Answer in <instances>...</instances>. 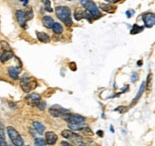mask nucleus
<instances>
[{"instance_id": "nucleus-3", "label": "nucleus", "mask_w": 155, "mask_h": 146, "mask_svg": "<svg viewBox=\"0 0 155 146\" xmlns=\"http://www.w3.org/2000/svg\"><path fill=\"white\" fill-rule=\"evenodd\" d=\"M81 5L86 9L87 12H89L91 14L93 19H98L101 17V12H99V9L93 0H81Z\"/></svg>"}, {"instance_id": "nucleus-37", "label": "nucleus", "mask_w": 155, "mask_h": 146, "mask_svg": "<svg viewBox=\"0 0 155 146\" xmlns=\"http://www.w3.org/2000/svg\"><path fill=\"white\" fill-rule=\"evenodd\" d=\"M20 1L23 2V5H24V6H27V4H28V2H29V0H20Z\"/></svg>"}, {"instance_id": "nucleus-23", "label": "nucleus", "mask_w": 155, "mask_h": 146, "mask_svg": "<svg viewBox=\"0 0 155 146\" xmlns=\"http://www.w3.org/2000/svg\"><path fill=\"white\" fill-rule=\"evenodd\" d=\"M143 30H144V27H140L138 25H134L132 27V28H131V31H130V33H131V34H137V33L143 31Z\"/></svg>"}, {"instance_id": "nucleus-21", "label": "nucleus", "mask_w": 155, "mask_h": 146, "mask_svg": "<svg viewBox=\"0 0 155 146\" xmlns=\"http://www.w3.org/2000/svg\"><path fill=\"white\" fill-rule=\"evenodd\" d=\"M100 9H102L104 12H111L114 11V7H112L111 5H107V4H100L99 5Z\"/></svg>"}, {"instance_id": "nucleus-33", "label": "nucleus", "mask_w": 155, "mask_h": 146, "mask_svg": "<svg viewBox=\"0 0 155 146\" xmlns=\"http://www.w3.org/2000/svg\"><path fill=\"white\" fill-rule=\"evenodd\" d=\"M133 13H134V11H131V9H130V11H127V12H126V15H127V17L130 18L132 16Z\"/></svg>"}, {"instance_id": "nucleus-35", "label": "nucleus", "mask_w": 155, "mask_h": 146, "mask_svg": "<svg viewBox=\"0 0 155 146\" xmlns=\"http://www.w3.org/2000/svg\"><path fill=\"white\" fill-rule=\"evenodd\" d=\"M97 135L99 136V137H103V136H104V132H103V131L99 130V131H97Z\"/></svg>"}, {"instance_id": "nucleus-7", "label": "nucleus", "mask_w": 155, "mask_h": 146, "mask_svg": "<svg viewBox=\"0 0 155 146\" xmlns=\"http://www.w3.org/2000/svg\"><path fill=\"white\" fill-rule=\"evenodd\" d=\"M49 113L52 117H54V118H58V117H63L65 114L69 113V110L63 108L62 106L58 105V104H55V105L51 106V108L49 110Z\"/></svg>"}, {"instance_id": "nucleus-12", "label": "nucleus", "mask_w": 155, "mask_h": 146, "mask_svg": "<svg viewBox=\"0 0 155 146\" xmlns=\"http://www.w3.org/2000/svg\"><path fill=\"white\" fill-rule=\"evenodd\" d=\"M20 71H21L20 66L19 67L11 66V67H9V69H8L9 75L12 80H18L19 79V74H20Z\"/></svg>"}, {"instance_id": "nucleus-22", "label": "nucleus", "mask_w": 155, "mask_h": 146, "mask_svg": "<svg viewBox=\"0 0 155 146\" xmlns=\"http://www.w3.org/2000/svg\"><path fill=\"white\" fill-rule=\"evenodd\" d=\"M85 126H88L87 124H84L83 123H74V124H69V127L71 129H72L73 131H80L83 127H85Z\"/></svg>"}, {"instance_id": "nucleus-10", "label": "nucleus", "mask_w": 155, "mask_h": 146, "mask_svg": "<svg viewBox=\"0 0 155 146\" xmlns=\"http://www.w3.org/2000/svg\"><path fill=\"white\" fill-rule=\"evenodd\" d=\"M26 101H28L29 104L31 105H37L41 101V96L39 94L36 93H32V94H29L26 97Z\"/></svg>"}, {"instance_id": "nucleus-5", "label": "nucleus", "mask_w": 155, "mask_h": 146, "mask_svg": "<svg viewBox=\"0 0 155 146\" xmlns=\"http://www.w3.org/2000/svg\"><path fill=\"white\" fill-rule=\"evenodd\" d=\"M36 85H37L36 81L35 79H32V77L25 76V77H23L20 81L21 88L24 92H26V93H29V92L33 90L36 87Z\"/></svg>"}, {"instance_id": "nucleus-25", "label": "nucleus", "mask_w": 155, "mask_h": 146, "mask_svg": "<svg viewBox=\"0 0 155 146\" xmlns=\"http://www.w3.org/2000/svg\"><path fill=\"white\" fill-rule=\"evenodd\" d=\"M0 47L2 48V50L4 51H8V50H11V47H10V45L5 41H2L0 42Z\"/></svg>"}, {"instance_id": "nucleus-20", "label": "nucleus", "mask_w": 155, "mask_h": 146, "mask_svg": "<svg viewBox=\"0 0 155 146\" xmlns=\"http://www.w3.org/2000/svg\"><path fill=\"white\" fill-rule=\"evenodd\" d=\"M74 18L75 20L80 21L83 18H85V11H81V9H76L74 12Z\"/></svg>"}, {"instance_id": "nucleus-4", "label": "nucleus", "mask_w": 155, "mask_h": 146, "mask_svg": "<svg viewBox=\"0 0 155 146\" xmlns=\"http://www.w3.org/2000/svg\"><path fill=\"white\" fill-rule=\"evenodd\" d=\"M7 134L14 146H24V140L15 128H13L12 126H8Z\"/></svg>"}, {"instance_id": "nucleus-39", "label": "nucleus", "mask_w": 155, "mask_h": 146, "mask_svg": "<svg viewBox=\"0 0 155 146\" xmlns=\"http://www.w3.org/2000/svg\"><path fill=\"white\" fill-rule=\"evenodd\" d=\"M110 131H111V132H114V130H113V128H112V126H111V127H110Z\"/></svg>"}, {"instance_id": "nucleus-9", "label": "nucleus", "mask_w": 155, "mask_h": 146, "mask_svg": "<svg viewBox=\"0 0 155 146\" xmlns=\"http://www.w3.org/2000/svg\"><path fill=\"white\" fill-rule=\"evenodd\" d=\"M15 15H16V19H17V22L19 23V25H20L23 28H27L28 19L26 16V12L18 9V11H16V12H15Z\"/></svg>"}, {"instance_id": "nucleus-32", "label": "nucleus", "mask_w": 155, "mask_h": 146, "mask_svg": "<svg viewBox=\"0 0 155 146\" xmlns=\"http://www.w3.org/2000/svg\"><path fill=\"white\" fill-rule=\"evenodd\" d=\"M41 1L45 4V8H47V7H51V0H41Z\"/></svg>"}, {"instance_id": "nucleus-1", "label": "nucleus", "mask_w": 155, "mask_h": 146, "mask_svg": "<svg viewBox=\"0 0 155 146\" xmlns=\"http://www.w3.org/2000/svg\"><path fill=\"white\" fill-rule=\"evenodd\" d=\"M55 13L56 16L59 20H61L63 23L68 27L72 26V18H71V12L70 8L65 6H58L55 8Z\"/></svg>"}, {"instance_id": "nucleus-24", "label": "nucleus", "mask_w": 155, "mask_h": 146, "mask_svg": "<svg viewBox=\"0 0 155 146\" xmlns=\"http://www.w3.org/2000/svg\"><path fill=\"white\" fill-rule=\"evenodd\" d=\"M80 131H81L82 134L87 135V136H93V132L91 131V129L89 127V126H85V127H83Z\"/></svg>"}, {"instance_id": "nucleus-13", "label": "nucleus", "mask_w": 155, "mask_h": 146, "mask_svg": "<svg viewBox=\"0 0 155 146\" xmlns=\"http://www.w3.org/2000/svg\"><path fill=\"white\" fill-rule=\"evenodd\" d=\"M13 57V53L12 50H8V51H3L2 54L0 55V62L2 64H5L8 61H10Z\"/></svg>"}, {"instance_id": "nucleus-8", "label": "nucleus", "mask_w": 155, "mask_h": 146, "mask_svg": "<svg viewBox=\"0 0 155 146\" xmlns=\"http://www.w3.org/2000/svg\"><path fill=\"white\" fill-rule=\"evenodd\" d=\"M143 21L146 28H152L155 25V14L152 12H147L143 14Z\"/></svg>"}, {"instance_id": "nucleus-16", "label": "nucleus", "mask_w": 155, "mask_h": 146, "mask_svg": "<svg viewBox=\"0 0 155 146\" xmlns=\"http://www.w3.org/2000/svg\"><path fill=\"white\" fill-rule=\"evenodd\" d=\"M42 23L46 28H51L53 24H54V21L51 16H44L42 18Z\"/></svg>"}, {"instance_id": "nucleus-15", "label": "nucleus", "mask_w": 155, "mask_h": 146, "mask_svg": "<svg viewBox=\"0 0 155 146\" xmlns=\"http://www.w3.org/2000/svg\"><path fill=\"white\" fill-rule=\"evenodd\" d=\"M36 35H37V39L42 43H49L51 41V37L47 34L45 32H42V31H37L36 32Z\"/></svg>"}, {"instance_id": "nucleus-11", "label": "nucleus", "mask_w": 155, "mask_h": 146, "mask_svg": "<svg viewBox=\"0 0 155 146\" xmlns=\"http://www.w3.org/2000/svg\"><path fill=\"white\" fill-rule=\"evenodd\" d=\"M45 140H46V143L47 144H49V145H54L57 142V135L54 133V132H52V131H49V132H47L45 134Z\"/></svg>"}, {"instance_id": "nucleus-14", "label": "nucleus", "mask_w": 155, "mask_h": 146, "mask_svg": "<svg viewBox=\"0 0 155 146\" xmlns=\"http://www.w3.org/2000/svg\"><path fill=\"white\" fill-rule=\"evenodd\" d=\"M145 87H146V82H142V85H141V86H140L139 91H138V93H137L136 97H135V98L133 99V101H131V106H133V105L136 104V103L139 101V99L141 98V96L143 95L144 91H145Z\"/></svg>"}, {"instance_id": "nucleus-2", "label": "nucleus", "mask_w": 155, "mask_h": 146, "mask_svg": "<svg viewBox=\"0 0 155 146\" xmlns=\"http://www.w3.org/2000/svg\"><path fill=\"white\" fill-rule=\"evenodd\" d=\"M61 135L66 139L71 142L75 146H85L86 145V140L83 138H82L80 135L75 134L74 132H72V131H71V130H64V131H62Z\"/></svg>"}, {"instance_id": "nucleus-29", "label": "nucleus", "mask_w": 155, "mask_h": 146, "mask_svg": "<svg viewBox=\"0 0 155 146\" xmlns=\"http://www.w3.org/2000/svg\"><path fill=\"white\" fill-rule=\"evenodd\" d=\"M127 110H128V107H126V106H119V107L115 109V111H118L120 113H125Z\"/></svg>"}, {"instance_id": "nucleus-27", "label": "nucleus", "mask_w": 155, "mask_h": 146, "mask_svg": "<svg viewBox=\"0 0 155 146\" xmlns=\"http://www.w3.org/2000/svg\"><path fill=\"white\" fill-rule=\"evenodd\" d=\"M151 81H152V74L151 73H149L148 76V82H147V88L148 89H151Z\"/></svg>"}, {"instance_id": "nucleus-36", "label": "nucleus", "mask_w": 155, "mask_h": 146, "mask_svg": "<svg viewBox=\"0 0 155 146\" xmlns=\"http://www.w3.org/2000/svg\"><path fill=\"white\" fill-rule=\"evenodd\" d=\"M107 2H109V3H111V4H114L118 1V0H106Z\"/></svg>"}, {"instance_id": "nucleus-31", "label": "nucleus", "mask_w": 155, "mask_h": 146, "mask_svg": "<svg viewBox=\"0 0 155 146\" xmlns=\"http://www.w3.org/2000/svg\"><path fill=\"white\" fill-rule=\"evenodd\" d=\"M138 79V74H137V72H132V75H131V82H135L137 81Z\"/></svg>"}, {"instance_id": "nucleus-26", "label": "nucleus", "mask_w": 155, "mask_h": 146, "mask_svg": "<svg viewBox=\"0 0 155 146\" xmlns=\"http://www.w3.org/2000/svg\"><path fill=\"white\" fill-rule=\"evenodd\" d=\"M35 146H46V140L43 139H35Z\"/></svg>"}, {"instance_id": "nucleus-18", "label": "nucleus", "mask_w": 155, "mask_h": 146, "mask_svg": "<svg viewBox=\"0 0 155 146\" xmlns=\"http://www.w3.org/2000/svg\"><path fill=\"white\" fill-rule=\"evenodd\" d=\"M0 146H8L6 138H5V130H4V125L0 123Z\"/></svg>"}, {"instance_id": "nucleus-34", "label": "nucleus", "mask_w": 155, "mask_h": 146, "mask_svg": "<svg viewBox=\"0 0 155 146\" xmlns=\"http://www.w3.org/2000/svg\"><path fill=\"white\" fill-rule=\"evenodd\" d=\"M61 145H62V146H73L72 144H71L70 142H65V140H64V142H61Z\"/></svg>"}, {"instance_id": "nucleus-17", "label": "nucleus", "mask_w": 155, "mask_h": 146, "mask_svg": "<svg viewBox=\"0 0 155 146\" xmlns=\"http://www.w3.org/2000/svg\"><path fill=\"white\" fill-rule=\"evenodd\" d=\"M32 127L35 128V130L36 132L39 134V135H43L44 134V131H45V126L43 125L42 123H38V121H33L32 123Z\"/></svg>"}, {"instance_id": "nucleus-30", "label": "nucleus", "mask_w": 155, "mask_h": 146, "mask_svg": "<svg viewBox=\"0 0 155 146\" xmlns=\"http://www.w3.org/2000/svg\"><path fill=\"white\" fill-rule=\"evenodd\" d=\"M36 106H37V107L39 108L40 110H44L45 107H46V103H45V101H40V103L38 104Z\"/></svg>"}, {"instance_id": "nucleus-38", "label": "nucleus", "mask_w": 155, "mask_h": 146, "mask_svg": "<svg viewBox=\"0 0 155 146\" xmlns=\"http://www.w3.org/2000/svg\"><path fill=\"white\" fill-rule=\"evenodd\" d=\"M142 64H143V62H142L141 60L137 62V65H138V66H142Z\"/></svg>"}, {"instance_id": "nucleus-28", "label": "nucleus", "mask_w": 155, "mask_h": 146, "mask_svg": "<svg viewBox=\"0 0 155 146\" xmlns=\"http://www.w3.org/2000/svg\"><path fill=\"white\" fill-rule=\"evenodd\" d=\"M26 12V16H27V19L28 20H31V19H32L33 18V11L32 9H29L27 12Z\"/></svg>"}, {"instance_id": "nucleus-6", "label": "nucleus", "mask_w": 155, "mask_h": 146, "mask_svg": "<svg viewBox=\"0 0 155 146\" xmlns=\"http://www.w3.org/2000/svg\"><path fill=\"white\" fill-rule=\"evenodd\" d=\"M63 119L66 120L69 124H74V123H82L85 121V117L81 116L79 114H72V113H67L63 116Z\"/></svg>"}, {"instance_id": "nucleus-19", "label": "nucleus", "mask_w": 155, "mask_h": 146, "mask_svg": "<svg viewBox=\"0 0 155 146\" xmlns=\"http://www.w3.org/2000/svg\"><path fill=\"white\" fill-rule=\"evenodd\" d=\"M52 31L55 33V34H61V33L63 32V27L60 23H54L53 24V26L51 28Z\"/></svg>"}]
</instances>
